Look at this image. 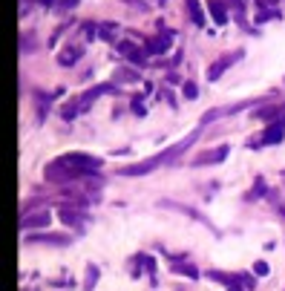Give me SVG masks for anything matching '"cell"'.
I'll return each instance as SVG.
<instances>
[{
	"mask_svg": "<svg viewBox=\"0 0 285 291\" xmlns=\"http://www.w3.org/2000/svg\"><path fill=\"white\" fill-rule=\"evenodd\" d=\"M58 162L63 164V167H69L72 173H87V170H98L101 167V159H93V156H87V153H66V156H61Z\"/></svg>",
	"mask_w": 285,
	"mask_h": 291,
	"instance_id": "6da1fadb",
	"label": "cell"
},
{
	"mask_svg": "<svg viewBox=\"0 0 285 291\" xmlns=\"http://www.w3.org/2000/svg\"><path fill=\"white\" fill-rule=\"evenodd\" d=\"M29 245H69V236L66 233H38V236H26Z\"/></svg>",
	"mask_w": 285,
	"mask_h": 291,
	"instance_id": "7a4b0ae2",
	"label": "cell"
},
{
	"mask_svg": "<svg viewBox=\"0 0 285 291\" xmlns=\"http://www.w3.org/2000/svg\"><path fill=\"white\" fill-rule=\"evenodd\" d=\"M49 225V211H35V213H23L20 216V228H43Z\"/></svg>",
	"mask_w": 285,
	"mask_h": 291,
	"instance_id": "3957f363",
	"label": "cell"
},
{
	"mask_svg": "<svg viewBox=\"0 0 285 291\" xmlns=\"http://www.w3.org/2000/svg\"><path fill=\"white\" fill-rule=\"evenodd\" d=\"M228 153H230V147H228V144H222V147H216V150H208V153H202V156H199L193 164H196V167H199V164H216V162H222Z\"/></svg>",
	"mask_w": 285,
	"mask_h": 291,
	"instance_id": "277c9868",
	"label": "cell"
},
{
	"mask_svg": "<svg viewBox=\"0 0 285 291\" xmlns=\"http://www.w3.org/2000/svg\"><path fill=\"white\" fill-rule=\"evenodd\" d=\"M208 9H210V18H213V23H228V9H225V3L222 0H208Z\"/></svg>",
	"mask_w": 285,
	"mask_h": 291,
	"instance_id": "5b68a950",
	"label": "cell"
},
{
	"mask_svg": "<svg viewBox=\"0 0 285 291\" xmlns=\"http://www.w3.org/2000/svg\"><path fill=\"white\" fill-rule=\"evenodd\" d=\"M81 55H84V49H81V46H69V49H63L61 55H58V64H61V66H72Z\"/></svg>",
	"mask_w": 285,
	"mask_h": 291,
	"instance_id": "8992f818",
	"label": "cell"
},
{
	"mask_svg": "<svg viewBox=\"0 0 285 291\" xmlns=\"http://www.w3.org/2000/svg\"><path fill=\"white\" fill-rule=\"evenodd\" d=\"M233 58H239V52H233L230 58H219L216 64H213V66H210V69H208V78H210V81H216V78H219L222 72H225V69L230 66V61H233Z\"/></svg>",
	"mask_w": 285,
	"mask_h": 291,
	"instance_id": "52a82bcc",
	"label": "cell"
},
{
	"mask_svg": "<svg viewBox=\"0 0 285 291\" xmlns=\"http://www.w3.org/2000/svg\"><path fill=\"white\" fill-rule=\"evenodd\" d=\"M185 3H188V12H190V18H193V23H196V26H202V23H205V18H202L199 3H196V0H185Z\"/></svg>",
	"mask_w": 285,
	"mask_h": 291,
	"instance_id": "ba28073f",
	"label": "cell"
},
{
	"mask_svg": "<svg viewBox=\"0 0 285 291\" xmlns=\"http://www.w3.org/2000/svg\"><path fill=\"white\" fill-rule=\"evenodd\" d=\"M167 46H170L167 38H156V40L147 43V52H158V55H161V52H167Z\"/></svg>",
	"mask_w": 285,
	"mask_h": 291,
	"instance_id": "9c48e42d",
	"label": "cell"
},
{
	"mask_svg": "<svg viewBox=\"0 0 285 291\" xmlns=\"http://www.w3.org/2000/svg\"><path fill=\"white\" fill-rule=\"evenodd\" d=\"M280 138H283V127L277 124V127H271V130H268V136L262 138V144H271V141H280Z\"/></svg>",
	"mask_w": 285,
	"mask_h": 291,
	"instance_id": "30bf717a",
	"label": "cell"
},
{
	"mask_svg": "<svg viewBox=\"0 0 285 291\" xmlns=\"http://www.w3.org/2000/svg\"><path fill=\"white\" fill-rule=\"evenodd\" d=\"M61 219H63V222H78V219H81V213H75V211L63 208V211H61Z\"/></svg>",
	"mask_w": 285,
	"mask_h": 291,
	"instance_id": "8fae6325",
	"label": "cell"
},
{
	"mask_svg": "<svg viewBox=\"0 0 285 291\" xmlns=\"http://www.w3.org/2000/svg\"><path fill=\"white\" fill-rule=\"evenodd\" d=\"M95 280H98V268H90V274H87V283H84V286H87V291H93V286H95Z\"/></svg>",
	"mask_w": 285,
	"mask_h": 291,
	"instance_id": "7c38bea8",
	"label": "cell"
},
{
	"mask_svg": "<svg viewBox=\"0 0 285 291\" xmlns=\"http://www.w3.org/2000/svg\"><path fill=\"white\" fill-rule=\"evenodd\" d=\"M115 81H135V72H127V69H121V72L115 75Z\"/></svg>",
	"mask_w": 285,
	"mask_h": 291,
	"instance_id": "4fadbf2b",
	"label": "cell"
},
{
	"mask_svg": "<svg viewBox=\"0 0 285 291\" xmlns=\"http://www.w3.org/2000/svg\"><path fill=\"white\" fill-rule=\"evenodd\" d=\"M253 271H256V277H265V274H268V265H265V262H256Z\"/></svg>",
	"mask_w": 285,
	"mask_h": 291,
	"instance_id": "5bb4252c",
	"label": "cell"
},
{
	"mask_svg": "<svg viewBox=\"0 0 285 291\" xmlns=\"http://www.w3.org/2000/svg\"><path fill=\"white\" fill-rule=\"evenodd\" d=\"M185 96H188V98H196V96H199L196 84H185Z\"/></svg>",
	"mask_w": 285,
	"mask_h": 291,
	"instance_id": "9a60e30c",
	"label": "cell"
},
{
	"mask_svg": "<svg viewBox=\"0 0 285 291\" xmlns=\"http://www.w3.org/2000/svg\"><path fill=\"white\" fill-rule=\"evenodd\" d=\"M280 213H283V219H285V208H280Z\"/></svg>",
	"mask_w": 285,
	"mask_h": 291,
	"instance_id": "2e32d148",
	"label": "cell"
},
{
	"mask_svg": "<svg viewBox=\"0 0 285 291\" xmlns=\"http://www.w3.org/2000/svg\"><path fill=\"white\" fill-rule=\"evenodd\" d=\"M40 3H52V0H40Z\"/></svg>",
	"mask_w": 285,
	"mask_h": 291,
	"instance_id": "e0dca14e",
	"label": "cell"
}]
</instances>
